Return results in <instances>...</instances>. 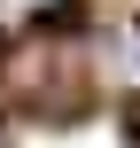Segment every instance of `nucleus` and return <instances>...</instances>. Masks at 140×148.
Listing matches in <instances>:
<instances>
[{
  "mask_svg": "<svg viewBox=\"0 0 140 148\" xmlns=\"http://www.w3.org/2000/svg\"><path fill=\"white\" fill-rule=\"evenodd\" d=\"M0 148H8V140H0Z\"/></svg>",
  "mask_w": 140,
  "mask_h": 148,
  "instance_id": "3",
  "label": "nucleus"
},
{
  "mask_svg": "<svg viewBox=\"0 0 140 148\" xmlns=\"http://www.w3.org/2000/svg\"><path fill=\"white\" fill-rule=\"evenodd\" d=\"M39 8H47V0H39Z\"/></svg>",
  "mask_w": 140,
  "mask_h": 148,
  "instance_id": "2",
  "label": "nucleus"
},
{
  "mask_svg": "<svg viewBox=\"0 0 140 148\" xmlns=\"http://www.w3.org/2000/svg\"><path fill=\"white\" fill-rule=\"evenodd\" d=\"M94 78H101L109 94H140V16L109 23V31L94 39Z\"/></svg>",
  "mask_w": 140,
  "mask_h": 148,
  "instance_id": "1",
  "label": "nucleus"
}]
</instances>
